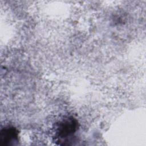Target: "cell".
I'll list each match as a JSON object with an SVG mask.
<instances>
[{"instance_id": "obj_2", "label": "cell", "mask_w": 146, "mask_h": 146, "mask_svg": "<svg viewBox=\"0 0 146 146\" xmlns=\"http://www.w3.org/2000/svg\"><path fill=\"white\" fill-rule=\"evenodd\" d=\"M18 141V131L13 127H6L0 133V143L2 146H9L14 144Z\"/></svg>"}, {"instance_id": "obj_1", "label": "cell", "mask_w": 146, "mask_h": 146, "mask_svg": "<svg viewBox=\"0 0 146 146\" xmlns=\"http://www.w3.org/2000/svg\"><path fill=\"white\" fill-rule=\"evenodd\" d=\"M79 128L77 120L72 116H67L56 123L55 137L58 141H67L74 136Z\"/></svg>"}]
</instances>
